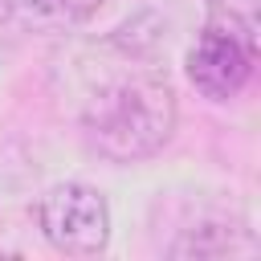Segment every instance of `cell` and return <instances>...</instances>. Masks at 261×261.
I'll return each mask as SVG.
<instances>
[{
    "instance_id": "2",
    "label": "cell",
    "mask_w": 261,
    "mask_h": 261,
    "mask_svg": "<svg viewBox=\"0 0 261 261\" xmlns=\"http://www.w3.org/2000/svg\"><path fill=\"white\" fill-rule=\"evenodd\" d=\"M257 65V0H212L208 24L188 53L192 86L212 98H237Z\"/></svg>"
},
{
    "instance_id": "1",
    "label": "cell",
    "mask_w": 261,
    "mask_h": 261,
    "mask_svg": "<svg viewBox=\"0 0 261 261\" xmlns=\"http://www.w3.org/2000/svg\"><path fill=\"white\" fill-rule=\"evenodd\" d=\"M90 147L114 163L155 155L175 130V94L155 73H122L98 86L82 110Z\"/></svg>"
},
{
    "instance_id": "4",
    "label": "cell",
    "mask_w": 261,
    "mask_h": 261,
    "mask_svg": "<svg viewBox=\"0 0 261 261\" xmlns=\"http://www.w3.org/2000/svg\"><path fill=\"white\" fill-rule=\"evenodd\" d=\"M253 237L241 220H224V216H212V220H200L192 228L179 232V241L167 249L171 257H232V253H253Z\"/></svg>"
},
{
    "instance_id": "5",
    "label": "cell",
    "mask_w": 261,
    "mask_h": 261,
    "mask_svg": "<svg viewBox=\"0 0 261 261\" xmlns=\"http://www.w3.org/2000/svg\"><path fill=\"white\" fill-rule=\"evenodd\" d=\"M98 8L102 0H0V20L16 29H73Z\"/></svg>"
},
{
    "instance_id": "3",
    "label": "cell",
    "mask_w": 261,
    "mask_h": 261,
    "mask_svg": "<svg viewBox=\"0 0 261 261\" xmlns=\"http://www.w3.org/2000/svg\"><path fill=\"white\" fill-rule=\"evenodd\" d=\"M41 232L57 253L69 257H94L110 241V208L102 192L86 184H57L41 196Z\"/></svg>"
}]
</instances>
